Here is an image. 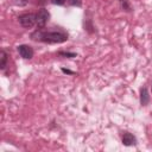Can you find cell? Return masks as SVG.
Segmentation results:
<instances>
[{"label": "cell", "instance_id": "obj_10", "mask_svg": "<svg viewBox=\"0 0 152 152\" xmlns=\"http://www.w3.org/2000/svg\"><path fill=\"white\" fill-rule=\"evenodd\" d=\"M69 2L71 5H74V6H81V4H82L81 0H69Z\"/></svg>", "mask_w": 152, "mask_h": 152}, {"label": "cell", "instance_id": "obj_2", "mask_svg": "<svg viewBox=\"0 0 152 152\" xmlns=\"http://www.w3.org/2000/svg\"><path fill=\"white\" fill-rule=\"evenodd\" d=\"M49 19H50V13L48 12V10L40 8L38 11V13L36 14V25L39 28H43L46 25V23L49 21Z\"/></svg>", "mask_w": 152, "mask_h": 152}, {"label": "cell", "instance_id": "obj_11", "mask_svg": "<svg viewBox=\"0 0 152 152\" xmlns=\"http://www.w3.org/2000/svg\"><path fill=\"white\" fill-rule=\"evenodd\" d=\"M51 2L53 5H63L65 2V0H51Z\"/></svg>", "mask_w": 152, "mask_h": 152}, {"label": "cell", "instance_id": "obj_3", "mask_svg": "<svg viewBox=\"0 0 152 152\" xmlns=\"http://www.w3.org/2000/svg\"><path fill=\"white\" fill-rule=\"evenodd\" d=\"M20 25L23 27H26V28H30L32 27L34 24H36V14L33 13H26V14H23L18 18Z\"/></svg>", "mask_w": 152, "mask_h": 152}, {"label": "cell", "instance_id": "obj_13", "mask_svg": "<svg viewBox=\"0 0 152 152\" xmlns=\"http://www.w3.org/2000/svg\"><path fill=\"white\" fill-rule=\"evenodd\" d=\"M40 2H42V4H44V2H46V0H42Z\"/></svg>", "mask_w": 152, "mask_h": 152}, {"label": "cell", "instance_id": "obj_8", "mask_svg": "<svg viewBox=\"0 0 152 152\" xmlns=\"http://www.w3.org/2000/svg\"><path fill=\"white\" fill-rule=\"evenodd\" d=\"M120 2H121V7H122V10H125V11H127V12L131 11V6L128 5L127 0H120Z\"/></svg>", "mask_w": 152, "mask_h": 152}, {"label": "cell", "instance_id": "obj_5", "mask_svg": "<svg viewBox=\"0 0 152 152\" xmlns=\"http://www.w3.org/2000/svg\"><path fill=\"white\" fill-rule=\"evenodd\" d=\"M135 142H137V139H135V137L133 134L127 133V132L124 133V135H122V144L125 146H132V145H135Z\"/></svg>", "mask_w": 152, "mask_h": 152}, {"label": "cell", "instance_id": "obj_4", "mask_svg": "<svg viewBox=\"0 0 152 152\" xmlns=\"http://www.w3.org/2000/svg\"><path fill=\"white\" fill-rule=\"evenodd\" d=\"M18 52L19 55L25 58V59H31L33 57V49L30 46V45H26V44H21L18 46Z\"/></svg>", "mask_w": 152, "mask_h": 152}, {"label": "cell", "instance_id": "obj_14", "mask_svg": "<svg viewBox=\"0 0 152 152\" xmlns=\"http://www.w3.org/2000/svg\"><path fill=\"white\" fill-rule=\"evenodd\" d=\"M151 91H152V86H151Z\"/></svg>", "mask_w": 152, "mask_h": 152}, {"label": "cell", "instance_id": "obj_12", "mask_svg": "<svg viewBox=\"0 0 152 152\" xmlns=\"http://www.w3.org/2000/svg\"><path fill=\"white\" fill-rule=\"evenodd\" d=\"M62 71H63L64 74H70V75H72V74H75L74 71H71V70H69V69H64V68H62Z\"/></svg>", "mask_w": 152, "mask_h": 152}, {"label": "cell", "instance_id": "obj_7", "mask_svg": "<svg viewBox=\"0 0 152 152\" xmlns=\"http://www.w3.org/2000/svg\"><path fill=\"white\" fill-rule=\"evenodd\" d=\"M0 58H1V62H0V69H5L6 66V62H7V53L2 50L0 52Z\"/></svg>", "mask_w": 152, "mask_h": 152}, {"label": "cell", "instance_id": "obj_1", "mask_svg": "<svg viewBox=\"0 0 152 152\" xmlns=\"http://www.w3.org/2000/svg\"><path fill=\"white\" fill-rule=\"evenodd\" d=\"M31 38L44 43H63L68 40V34L59 31H36L31 34Z\"/></svg>", "mask_w": 152, "mask_h": 152}, {"label": "cell", "instance_id": "obj_6", "mask_svg": "<svg viewBox=\"0 0 152 152\" xmlns=\"http://www.w3.org/2000/svg\"><path fill=\"white\" fill-rule=\"evenodd\" d=\"M150 102V95L146 88H141L140 89V103L142 106H146Z\"/></svg>", "mask_w": 152, "mask_h": 152}, {"label": "cell", "instance_id": "obj_9", "mask_svg": "<svg viewBox=\"0 0 152 152\" xmlns=\"http://www.w3.org/2000/svg\"><path fill=\"white\" fill-rule=\"evenodd\" d=\"M59 55H61V56H64V57H69V58L76 57V53H75V52H63V51H61Z\"/></svg>", "mask_w": 152, "mask_h": 152}]
</instances>
